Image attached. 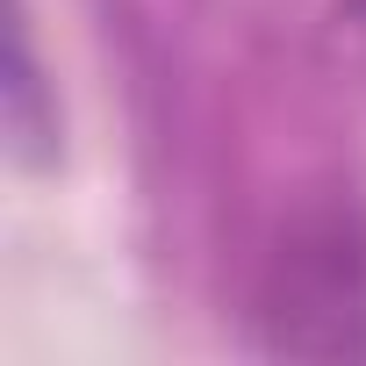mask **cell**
Listing matches in <instances>:
<instances>
[{
	"label": "cell",
	"mask_w": 366,
	"mask_h": 366,
	"mask_svg": "<svg viewBox=\"0 0 366 366\" xmlns=\"http://www.w3.org/2000/svg\"><path fill=\"white\" fill-rule=\"evenodd\" d=\"M259 345L280 359H366V209H302L259 273Z\"/></svg>",
	"instance_id": "1"
},
{
	"label": "cell",
	"mask_w": 366,
	"mask_h": 366,
	"mask_svg": "<svg viewBox=\"0 0 366 366\" xmlns=\"http://www.w3.org/2000/svg\"><path fill=\"white\" fill-rule=\"evenodd\" d=\"M36 94H44V79H36V58H29V29H15V79H8V101H15V151H22V165H44V158H51L44 137H58V122H36Z\"/></svg>",
	"instance_id": "2"
}]
</instances>
